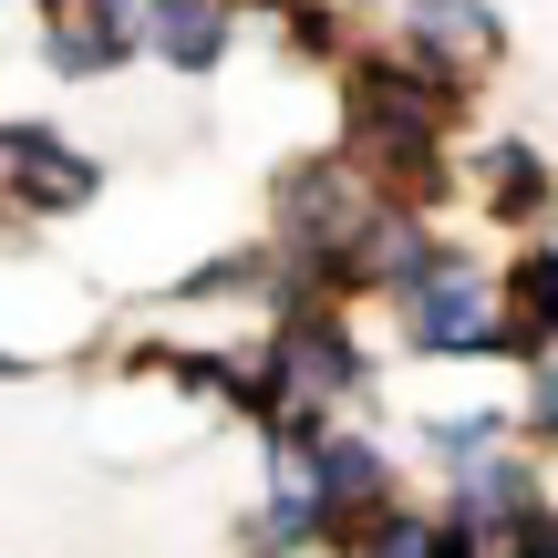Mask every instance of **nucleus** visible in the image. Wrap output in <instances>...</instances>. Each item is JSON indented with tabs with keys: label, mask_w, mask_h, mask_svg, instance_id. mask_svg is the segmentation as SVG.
<instances>
[{
	"label": "nucleus",
	"mask_w": 558,
	"mask_h": 558,
	"mask_svg": "<svg viewBox=\"0 0 558 558\" xmlns=\"http://www.w3.org/2000/svg\"><path fill=\"white\" fill-rule=\"evenodd\" d=\"M0 177H11L21 207H83L104 186L94 166H83L62 135H41V124H0Z\"/></svg>",
	"instance_id": "obj_5"
},
{
	"label": "nucleus",
	"mask_w": 558,
	"mask_h": 558,
	"mask_svg": "<svg viewBox=\"0 0 558 558\" xmlns=\"http://www.w3.org/2000/svg\"><path fill=\"white\" fill-rule=\"evenodd\" d=\"M311 486H320V527H331V538H352L373 507H393V465L362 435H331V424L311 435Z\"/></svg>",
	"instance_id": "obj_4"
},
{
	"label": "nucleus",
	"mask_w": 558,
	"mask_h": 558,
	"mask_svg": "<svg viewBox=\"0 0 558 558\" xmlns=\"http://www.w3.org/2000/svg\"><path fill=\"white\" fill-rule=\"evenodd\" d=\"M538 476H527L518 456H497V445H486V456H465L456 465V486H445V527H465V538H476V558L497 548V538H518L527 518H538Z\"/></svg>",
	"instance_id": "obj_2"
},
{
	"label": "nucleus",
	"mask_w": 558,
	"mask_h": 558,
	"mask_svg": "<svg viewBox=\"0 0 558 558\" xmlns=\"http://www.w3.org/2000/svg\"><path fill=\"white\" fill-rule=\"evenodd\" d=\"M403 341H414L424 362H486V352H518V331H507V290L486 279L465 248L435 239V259L403 279Z\"/></svg>",
	"instance_id": "obj_1"
},
{
	"label": "nucleus",
	"mask_w": 558,
	"mask_h": 558,
	"mask_svg": "<svg viewBox=\"0 0 558 558\" xmlns=\"http://www.w3.org/2000/svg\"><path fill=\"white\" fill-rule=\"evenodd\" d=\"M145 32L177 73H218L228 52V0H145Z\"/></svg>",
	"instance_id": "obj_6"
},
{
	"label": "nucleus",
	"mask_w": 558,
	"mask_h": 558,
	"mask_svg": "<svg viewBox=\"0 0 558 558\" xmlns=\"http://www.w3.org/2000/svg\"><path fill=\"white\" fill-rule=\"evenodd\" d=\"M527 373H538V393H527V435L558 445V341H548V352H527Z\"/></svg>",
	"instance_id": "obj_10"
},
{
	"label": "nucleus",
	"mask_w": 558,
	"mask_h": 558,
	"mask_svg": "<svg viewBox=\"0 0 558 558\" xmlns=\"http://www.w3.org/2000/svg\"><path fill=\"white\" fill-rule=\"evenodd\" d=\"M135 32H145V0H41V52L73 83L114 73V62L135 52Z\"/></svg>",
	"instance_id": "obj_3"
},
{
	"label": "nucleus",
	"mask_w": 558,
	"mask_h": 558,
	"mask_svg": "<svg viewBox=\"0 0 558 558\" xmlns=\"http://www.w3.org/2000/svg\"><path fill=\"white\" fill-rule=\"evenodd\" d=\"M476 186H486V207H497V218H538V207H548L538 145H486V156H476Z\"/></svg>",
	"instance_id": "obj_8"
},
{
	"label": "nucleus",
	"mask_w": 558,
	"mask_h": 558,
	"mask_svg": "<svg viewBox=\"0 0 558 558\" xmlns=\"http://www.w3.org/2000/svg\"><path fill=\"white\" fill-rule=\"evenodd\" d=\"M497 435H507V414H497V403H486V414H435V424H424V445H435L445 465L486 456V445H497Z\"/></svg>",
	"instance_id": "obj_9"
},
{
	"label": "nucleus",
	"mask_w": 558,
	"mask_h": 558,
	"mask_svg": "<svg viewBox=\"0 0 558 558\" xmlns=\"http://www.w3.org/2000/svg\"><path fill=\"white\" fill-rule=\"evenodd\" d=\"M497 290H507V331H518V352H548V341H558V248L538 239Z\"/></svg>",
	"instance_id": "obj_7"
},
{
	"label": "nucleus",
	"mask_w": 558,
	"mask_h": 558,
	"mask_svg": "<svg viewBox=\"0 0 558 558\" xmlns=\"http://www.w3.org/2000/svg\"><path fill=\"white\" fill-rule=\"evenodd\" d=\"M11 373H21V362H11V352H0V383H11Z\"/></svg>",
	"instance_id": "obj_11"
}]
</instances>
